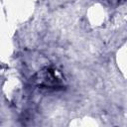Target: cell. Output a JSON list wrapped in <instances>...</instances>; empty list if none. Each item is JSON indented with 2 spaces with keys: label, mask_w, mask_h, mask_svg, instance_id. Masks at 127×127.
<instances>
[{
  "label": "cell",
  "mask_w": 127,
  "mask_h": 127,
  "mask_svg": "<svg viewBox=\"0 0 127 127\" xmlns=\"http://www.w3.org/2000/svg\"><path fill=\"white\" fill-rule=\"evenodd\" d=\"M121 1L123 2L124 0H108V2H109L110 4H112V5H114V4H116V5H117V4H119Z\"/></svg>",
  "instance_id": "obj_2"
},
{
  "label": "cell",
  "mask_w": 127,
  "mask_h": 127,
  "mask_svg": "<svg viewBox=\"0 0 127 127\" xmlns=\"http://www.w3.org/2000/svg\"><path fill=\"white\" fill-rule=\"evenodd\" d=\"M36 83L42 88L62 89L64 87V79L60 72L53 67H45L35 76Z\"/></svg>",
  "instance_id": "obj_1"
}]
</instances>
